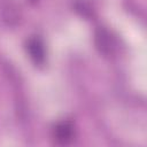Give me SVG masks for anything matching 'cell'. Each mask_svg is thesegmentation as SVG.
I'll list each match as a JSON object with an SVG mask.
<instances>
[{
  "mask_svg": "<svg viewBox=\"0 0 147 147\" xmlns=\"http://www.w3.org/2000/svg\"><path fill=\"white\" fill-rule=\"evenodd\" d=\"M95 45L98 49L105 55H110L114 53L115 49L114 39L111 38L110 33L105 29H99L95 32Z\"/></svg>",
  "mask_w": 147,
  "mask_h": 147,
  "instance_id": "1",
  "label": "cell"
},
{
  "mask_svg": "<svg viewBox=\"0 0 147 147\" xmlns=\"http://www.w3.org/2000/svg\"><path fill=\"white\" fill-rule=\"evenodd\" d=\"M54 137L55 140L60 144H69L75 137L74 125L68 121L59 123L54 129Z\"/></svg>",
  "mask_w": 147,
  "mask_h": 147,
  "instance_id": "2",
  "label": "cell"
},
{
  "mask_svg": "<svg viewBox=\"0 0 147 147\" xmlns=\"http://www.w3.org/2000/svg\"><path fill=\"white\" fill-rule=\"evenodd\" d=\"M26 49L30 57L36 64H41L45 61V48L39 38H31L26 44Z\"/></svg>",
  "mask_w": 147,
  "mask_h": 147,
  "instance_id": "3",
  "label": "cell"
},
{
  "mask_svg": "<svg viewBox=\"0 0 147 147\" xmlns=\"http://www.w3.org/2000/svg\"><path fill=\"white\" fill-rule=\"evenodd\" d=\"M76 10L79 11L85 17H90L92 15V8L83 0H79L76 2Z\"/></svg>",
  "mask_w": 147,
  "mask_h": 147,
  "instance_id": "4",
  "label": "cell"
}]
</instances>
